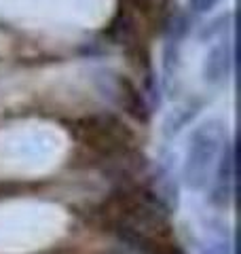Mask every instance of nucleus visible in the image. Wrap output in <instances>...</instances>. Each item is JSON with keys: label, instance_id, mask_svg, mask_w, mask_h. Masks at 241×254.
I'll return each mask as SVG.
<instances>
[{"label": "nucleus", "instance_id": "1", "mask_svg": "<svg viewBox=\"0 0 241 254\" xmlns=\"http://www.w3.org/2000/svg\"><path fill=\"white\" fill-rule=\"evenodd\" d=\"M229 64H231V47L229 45L214 47L205 60V78L210 83L222 81L224 74L229 72Z\"/></svg>", "mask_w": 241, "mask_h": 254}, {"label": "nucleus", "instance_id": "2", "mask_svg": "<svg viewBox=\"0 0 241 254\" xmlns=\"http://www.w3.org/2000/svg\"><path fill=\"white\" fill-rule=\"evenodd\" d=\"M129 2H133V4L140 9V6H146V4H148V0H129Z\"/></svg>", "mask_w": 241, "mask_h": 254}]
</instances>
